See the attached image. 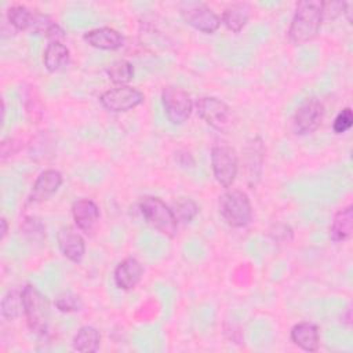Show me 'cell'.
<instances>
[{"label": "cell", "instance_id": "obj_1", "mask_svg": "<svg viewBox=\"0 0 353 353\" xmlns=\"http://www.w3.org/2000/svg\"><path fill=\"white\" fill-rule=\"evenodd\" d=\"M323 21V1H298L287 32L290 41L296 46H302L314 40L321 29Z\"/></svg>", "mask_w": 353, "mask_h": 353}, {"label": "cell", "instance_id": "obj_2", "mask_svg": "<svg viewBox=\"0 0 353 353\" xmlns=\"http://www.w3.org/2000/svg\"><path fill=\"white\" fill-rule=\"evenodd\" d=\"M21 290L23 316L29 330L39 336H46L48 334L51 320L48 298L33 284H26Z\"/></svg>", "mask_w": 353, "mask_h": 353}, {"label": "cell", "instance_id": "obj_3", "mask_svg": "<svg viewBox=\"0 0 353 353\" xmlns=\"http://www.w3.org/2000/svg\"><path fill=\"white\" fill-rule=\"evenodd\" d=\"M218 211L230 228H245L252 219V205L245 192L226 189L218 199Z\"/></svg>", "mask_w": 353, "mask_h": 353}, {"label": "cell", "instance_id": "obj_4", "mask_svg": "<svg viewBox=\"0 0 353 353\" xmlns=\"http://www.w3.org/2000/svg\"><path fill=\"white\" fill-rule=\"evenodd\" d=\"M139 211L146 223L160 234L172 239L178 233V225L174 211L160 197L145 196L139 200Z\"/></svg>", "mask_w": 353, "mask_h": 353}, {"label": "cell", "instance_id": "obj_5", "mask_svg": "<svg viewBox=\"0 0 353 353\" xmlns=\"http://www.w3.org/2000/svg\"><path fill=\"white\" fill-rule=\"evenodd\" d=\"M211 168L216 182L229 189L239 174V154L236 149L225 141H218L211 146Z\"/></svg>", "mask_w": 353, "mask_h": 353}, {"label": "cell", "instance_id": "obj_6", "mask_svg": "<svg viewBox=\"0 0 353 353\" xmlns=\"http://www.w3.org/2000/svg\"><path fill=\"white\" fill-rule=\"evenodd\" d=\"M178 8L182 19L189 26L201 33L212 34L219 29L222 23L221 17L203 1L185 0L179 3Z\"/></svg>", "mask_w": 353, "mask_h": 353}, {"label": "cell", "instance_id": "obj_7", "mask_svg": "<svg viewBox=\"0 0 353 353\" xmlns=\"http://www.w3.org/2000/svg\"><path fill=\"white\" fill-rule=\"evenodd\" d=\"M197 116L219 132H228L234 123L232 109L215 97H201L194 102Z\"/></svg>", "mask_w": 353, "mask_h": 353}, {"label": "cell", "instance_id": "obj_8", "mask_svg": "<svg viewBox=\"0 0 353 353\" xmlns=\"http://www.w3.org/2000/svg\"><path fill=\"white\" fill-rule=\"evenodd\" d=\"M161 103L168 121L174 125L188 121L194 108L192 97L178 85H167L161 90Z\"/></svg>", "mask_w": 353, "mask_h": 353}, {"label": "cell", "instance_id": "obj_9", "mask_svg": "<svg viewBox=\"0 0 353 353\" xmlns=\"http://www.w3.org/2000/svg\"><path fill=\"white\" fill-rule=\"evenodd\" d=\"M324 105L317 98L305 99L294 112L291 117V130L295 135L305 137L313 134L324 119Z\"/></svg>", "mask_w": 353, "mask_h": 353}, {"label": "cell", "instance_id": "obj_10", "mask_svg": "<svg viewBox=\"0 0 353 353\" xmlns=\"http://www.w3.org/2000/svg\"><path fill=\"white\" fill-rule=\"evenodd\" d=\"M145 99L141 90L132 85H116L99 95L101 105L112 113H124L139 106Z\"/></svg>", "mask_w": 353, "mask_h": 353}, {"label": "cell", "instance_id": "obj_11", "mask_svg": "<svg viewBox=\"0 0 353 353\" xmlns=\"http://www.w3.org/2000/svg\"><path fill=\"white\" fill-rule=\"evenodd\" d=\"M243 168L245 179L250 188H254L262 175L263 157H265V143L261 137L250 138L243 148Z\"/></svg>", "mask_w": 353, "mask_h": 353}, {"label": "cell", "instance_id": "obj_12", "mask_svg": "<svg viewBox=\"0 0 353 353\" xmlns=\"http://www.w3.org/2000/svg\"><path fill=\"white\" fill-rule=\"evenodd\" d=\"M63 176L58 170H44L39 174L36 181L33 182V186L30 189V193L28 196L29 204L43 203L52 197L59 188L62 186Z\"/></svg>", "mask_w": 353, "mask_h": 353}, {"label": "cell", "instance_id": "obj_13", "mask_svg": "<svg viewBox=\"0 0 353 353\" xmlns=\"http://www.w3.org/2000/svg\"><path fill=\"white\" fill-rule=\"evenodd\" d=\"M72 216L74 225L84 234H92L99 223L101 211L91 199H79L72 204Z\"/></svg>", "mask_w": 353, "mask_h": 353}, {"label": "cell", "instance_id": "obj_14", "mask_svg": "<svg viewBox=\"0 0 353 353\" xmlns=\"http://www.w3.org/2000/svg\"><path fill=\"white\" fill-rule=\"evenodd\" d=\"M57 243L61 254L70 262L80 263L85 254V241L83 236L72 226H62L57 233Z\"/></svg>", "mask_w": 353, "mask_h": 353}, {"label": "cell", "instance_id": "obj_15", "mask_svg": "<svg viewBox=\"0 0 353 353\" xmlns=\"http://www.w3.org/2000/svg\"><path fill=\"white\" fill-rule=\"evenodd\" d=\"M143 276L142 263L132 256H127L117 263L113 272V280L117 288L130 291L135 288Z\"/></svg>", "mask_w": 353, "mask_h": 353}, {"label": "cell", "instance_id": "obj_16", "mask_svg": "<svg viewBox=\"0 0 353 353\" xmlns=\"http://www.w3.org/2000/svg\"><path fill=\"white\" fill-rule=\"evenodd\" d=\"M83 40L98 50H105V51H113L119 50L124 46V36L109 26H101V28H94L83 34Z\"/></svg>", "mask_w": 353, "mask_h": 353}, {"label": "cell", "instance_id": "obj_17", "mask_svg": "<svg viewBox=\"0 0 353 353\" xmlns=\"http://www.w3.org/2000/svg\"><path fill=\"white\" fill-rule=\"evenodd\" d=\"M290 338L295 346L305 352H316L320 346L319 327L310 321L296 323L290 331Z\"/></svg>", "mask_w": 353, "mask_h": 353}, {"label": "cell", "instance_id": "obj_18", "mask_svg": "<svg viewBox=\"0 0 353 353\" xmlns=\"http://www.w3.org/2000/svg\"><path fill=\"white\" fill-rule=\"evenodd\" d=\"M353 232V205L347 204L339 208L330 226V239L334 243H345Z\"/></svg>", "mask_w": 353, "mask_h": 353}, {"label": "cell", "instance_id": "obj_19", "mask_svg": "<svg viewBox=\"0 0 353 353\" xmlns=\"http://www.w3.org/2000/svg\"><path fill=\"white\" fill-rule=\"evenodd\" d=\"M70 62V51L62 41H51L43 52V65L50 73L63 70Z\"/></svg>", "mask_w": 353, "mask_h": 353}, {"label": "cell", "instance_id": "obj_20", "mask_svg": "<svg viewBox=\"0 0 353 353\" xmlns=\"http://www.w3.org/2000/svg\"><path fill=\"white\" fill-rule=\"evenodd\" d=\"M250 14H251V7L248 3H244V1L232 3L223 10L221 15V22L230 32L240 33L245 28L250 19Z\"/></svg>", "mask_w": 353, "mask_h": 353}, {"label": "cell", "instance_id": "obj_21", "mask_svg": "<svg viewBox=\"0 0 353 353\" xmlns=\"http://www.w3.org/2000/svg\"><path fill=\"white\" fill-rule=\"evenodd\" d=\"M101 345V334L92 325L80 327L72 339V349L79 353H95Z\"/></svg>", "mask_w": 353, "mask_h": 353}, {"label": "cell", "instance_id": "obj_22", "mask_svg": "<svg viewBox=\"0 0 353 353\" xmlns=\"http://www.w3.org/2000/svg\"><path fill=\"white\" fill-rule=\"evenodd\" d=\"M7 23L15 30V32H23L30 30L34 19V12L29 10L26 6L22 4H14L7 8L6 12Z\"/></svg>", "mask_w": 353, "mask_h": 353}, {"label": "cell", "instance_id": "obj_23", "mask_svg": "<svg viewBox=\"0 0 353 353\" xmlns=\"http://www.w3.org/2000/svg\"><path fill=\"white\" fill-rule=\"evenodd\" d=\"M108 79L116 85H127L135 74L134 66L127 59H116L105 69Z\"/></svg>", "mask_w": 353, "mask_h": 353}, {"label": "cell", "instance_id": "obj_24", "mask_svg": "<svg viewBox=\"0 0 353 353\" xmlns=\"http://www.w3.org/2000/svg\"><path fill=\"white\" fill-rule=\"evenodd\" d=\"M0 313L6 320H15L23 313L22 305V290H8L0 302Z\"/></svg>", "mask_w": 353, "mask_h": 353}, {"label": "cell", "instance_id": "obj_25", "mask_svg": "<svg viewBox=\"0 0 353 353\" xmlns=\"http://www.w3.org/2000/svg\"><path fill=\"white\" fill-rule=\"evenodd\" d=\"M21 233L30 243H43L46 240V225L44 222L34 215L25 216L21 222Z\"/></svg>", "mask_w": 353, "mask_h": 353}, {"label": "cell", "instance_id": "obj_26", "mask_svg": "<svg viewBox=\"0 0 353 353\" xmlns=\"http://www.w3.org/2000/svg\"><path fill=\"white\" fill-rule=\"evenodd\" d=\"M174 215L178 222L182 223H189L192 222L196 215L199 214V205L193 199L189 197H179L174 205H172Z\"/></svg>", "mask_w": 353, "mask_h": 353}, {"label": "cell", "instance_id": "obj_27", "mask_svg": "<svg viewBox=\"0 0 353 353\" xmlns=\"http://www.w3.org/2000/svg\"><path fill=\"white\" fill-rule=\"evenodd\" d=\"M54 305L61 313H74L81 310L83 301L81 298L70 291H63L54 299Z\"/></svg>", "mask_w": 353, "mask_h": 353}, {"label": "cell", "instance_id": "obj_28", "mask_svg": "<svg viewBox=\"0 0 353 353\" xmlns=\"http://www.w3.org/2000/svg\"><path fill=\"white\" fill-rule=\"evenodd\" d=\"M353 124V112L349 106L339 110V113L335 116L332 121V130L335 134H343L350 130Z\"/></svg>", "mask_w": 353, "mask_h": 353}, {"label": "cell", "instance_id": "obj_29", "mask_svg": "<svg viewBox=\"0 0 353 353\" xmlns=\"http://www.w3.org/2000/svg\"><path fill=\"white\" fill-rule=\"evenodd\" d=\"M345 1H323V19H335L343 12Z\"/></svg>", "mask_w": 353, "mask_h": 353}, {"label": "cell", "instance_id": "obj_30", "mask_svg": "<svg viewBox=\"0 0 353 353\" xmlns=\"http://www.w3.org/2000/svg\"><path fill=\"white\" fill-rule=\"evenodd\" d=\"M44 37L48 40V43L51 41H62L65 39V30L62 29V26L59 23H57L55 21L50 25V28L47 29V32L44 33Z\"/></svg>", "mask_w": 353, "mask_h": 353}, {"label": "cell", "instance_id": "obj_31", "mask_svg": "<svg viewBox=\"0 0 353 353\" xmlns=\"http://www.w3.org/2000/svg\"><path fill=\"white\" fill-rule=\"evenodd\" d=\"M175 161L182 168H193L194 164H196L194 157L188 150H178V152H175Z\"/></svg>", "mask_w": 353, "mask_h": 353}, {"label": "cell", "instance_id": "obj_32", "mask_svg": "<svg viewBox=\"0 0 353 353\" xmlns=\"http://www.w3.org/2000/svg\"><path fill=\"white\" fill-rule=\"evenodd\" d=\"M15 141L11 139V138H7V139H3L1 141V145H0V153H1V160H6L7 157L12 156L18 148L15 146Z\"/></svg>", "mask_w": 353, "mask_h": 353}, {"label": "cell", "instance_id": "obj_33", "mask_svg": "<svg viewBox=\"0 0 353 353\" xmlns=\"http://www.w3.org/2000/svg\"><path fill=\"white\" fill-rule=\"evenodd\" d=\"M352 8H353V4L345 1V7H343V12H342V14L345 15V18H346V21H347L349 23L353 22V18H352Z\"/></svg>", "mask_w": 353, "mask_h": 353}, {"label": "cell", "instance_id": "obj_34", "mask_svg": "<svg viewBox=\"0 0 353 353\" xmlns=\"http://www.w3.org/2000/svg\"><path fill=\"white\" fill-rule=\"evenodd\" d=\"M7 232H8V222H7V219L4 216H1L0 218V239L1 240L6 237Z\"/></svg>", "mask_w": 353, "mask_h": 353}, {"label": "cell", "instance_id": "obj_35", "mask_svg": "<svg viewBox=\"0 0 353 353\" xmlns=\"http://www.w3.org/2000/svg\"><path fill=\"white\" fill-rule=\"evenodd\" d=\"M4 117H6V103L3 101L1 102V121H4Z\"/></svg>", "mask_w": 353, "mask_h": 353}]
</instances>
